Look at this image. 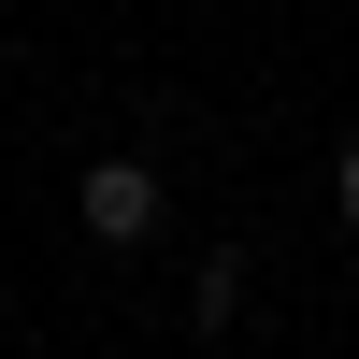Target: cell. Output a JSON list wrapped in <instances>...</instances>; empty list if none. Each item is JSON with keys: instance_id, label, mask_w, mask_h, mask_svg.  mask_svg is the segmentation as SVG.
<instances>
[{"instance_id": "7a4b0ae2", "label": "cell", "mask_w": 359, "mask_h": 359, "mask_svg": "<svg viewBox=\"0 0 359 359\" xmlns=\"http://www.w3.org/2000/svg\"><path fill=\"white\" fill-rule=\"evenodd\" d=\"M230 302H245V245L201 259V316H187V331H230Z\"/></svg>"}, {"instance_id": "3957f363", "label": "cell", "mask_w": 359, "mask_h": 359, "mask_svg": "<svg viewBox=\"0 0 359 359\" xmlns=\"http://www.w3.org/2000/svg\"><path fill=\"white\" fill-rule=\"evenodd\" d=\"M331 201H345V230H359V144H345V158H331Z\"/></svg>"}, {"instance_id": "6da1fadb", "label": "cell", "mask_w": 359, "mask_h": 359, "mask_svg": "<svg viewBox=\"0 0 359 359\" xmlns=\"http://www.w3.org/2000/svg\"><path fill=\"white\" fill-rule=\"evenodd\" d=\"M72 216H86V245H158L172 187H158L144 158H86V172H72Z\"/></svg>"}]
</instances>
